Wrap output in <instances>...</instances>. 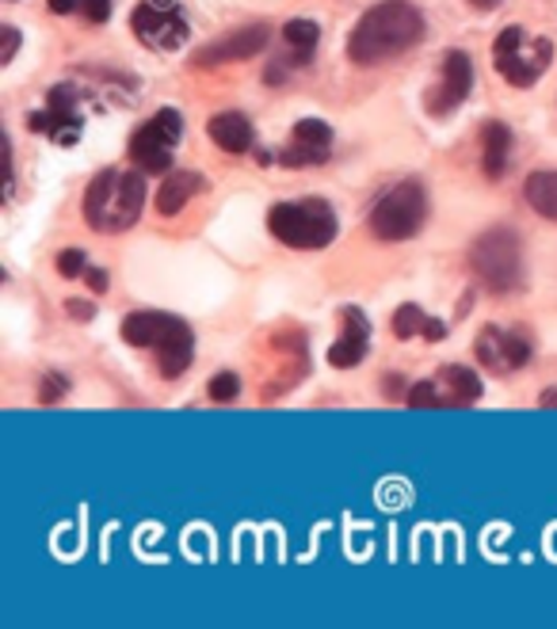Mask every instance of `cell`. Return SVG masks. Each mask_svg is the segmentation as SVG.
Here are the masks:
<instances>
[{"mask_svg":"<svg viewBox=\"0 0 557 629\" xmlns=\"http://www.w3.org/2000/svg\"><path fill=\"white\" fill-rule=\"evenodd\" d=\"M424 38V15L408 0H382L375 4L347 38V58L355 66H382L390 58H401Z\"/></svg>","mask_w":557,"mask_h":629,"instance_id":"cell-1","label":"cell"},{"mask_svg":"<svg viewBox=\"0 0 557 629\" xmlns=\"http://www.w3.org/2000/svg\"><path fill=\"white\" fill-rule=\"evenodd\" d=\"M84 222L96 233H127L145 210V180L130 168H104L84 191Z\"/></svg>","mask_w":557,"mask_h":629,"instance_id":"cell-2","label":"cell"},{"mask_svg":"<svg viewBox=\"0 0 557 629\" xmlns=\"http://www.w3.org/2000/svg\"><path fill=\"white\" fill-rule=\"evenodd\" d=\"M122 340L130 347H153L161 378H168V382H176L191 367V352H195V340H191L188 324L173 313H157V309L130 313L122 321Z\"/></svg>","mask_w":557,"mask_h":629,"instance_id":"cell-3","label":"cell"},{"mask_svg":"<svg viewBox=\"0 0 557 629\" xmlns=\"http://www.w3.org/2000/svg\"><path fill=\"white\" fill-rule=\"evenodd\" d=\"M470 271L489 294H512L523 286V240L508 225H493L470 245Z\"/></svg>","mask_w":557,"mask_h":629,"instance_id":"cell-4","label":"cell"},{"mask_svg":"<svg viewBox=\"0 0 557 629\" xmlns=\"http://www.w3.org/2000/svg\"><path fill=\"white\" fill-rule=\"evenodd\" d=\"M268 229L275 240L298 252H317V248L336 240V214L324 199H301V203H278L268 210Z\"/></svg>","mask_w":557,"mask_h":629,"instance_id":"cell-5","label":"cell"},{"mask_svg":"<svg viewBox=\"0 0 557 629\" xmlns=\"http://www.w3.org/2000/svg\"><path fill=\"white\" fill-rule=\"evenodd\" d=\"M493 58H497L500 76L512 88H531L550 69L554 43L550 38H531L523 27H505L493 43Z\"/></svg>","mask_w":557,"mask_h":629,"instance_id":"cell-6","label":"cell"},{"mask_svg":"<svg viewBox=\"0 0 557 629\" xmlns=\"http://www.w3.org/2000/svg\"><path fill=\"white\" fill-rule=\"evenodd\" d=\"M428 217V191L420 180H405L390 188L370 210V233L378 240H408L424 229Z\"/></svg>","mask_w":557,"mask_h":629,"instance_id":"cell-7","label":"cell"},{"mask_svg":"<svg viewBox=\"0 0 557 629\" xmlns=\"http://www.w3.org/2000/svg\"><path fill=\"white\" fill-rule=\"evenodd\" d=\"M130 27L150 50H180L191 35L180 0H142L130 15Z\"/></svg>","mask_w":557,"mask_h":629,"instance_id":"cell-8","label":"cell"},{"mask_svg":"<svg viewBox=\"0 0 557 629\" xmlns=\"http://www.w3.org/2000/svg\"><path fill=\"white\" fill-rule=\"evenodd\" d=\"M482 397V378L470 367H439L431 382H420L408 390V405L413 408H466Z\"/></svg>","mask_w":557,"mask_h":629,"instance_id":"cell-9","label":"cell"},{"mask_svg":"<svg viewBox=\"0 0 557 629\" xmlns=\"http://www.w3.org/2000/svg\"><path fill=\"white\" fill-rule=\"evenodd\" d=\"M470 88H474V66H470V54L451 50L443 58V76H439V84L436 88H428V96H424V107H428V115L443 119V115H451L454 107L466 104Z\"/></svg>","mask_w":557,"mask_h":629,"instance_id":"cell-10","label":"cell"},{"mask_svg":"<svg viewBox=\"0 0 557 629\" xmlns=\"http://www.w3.org/2000/svg\"><path fill=\"white\" fill-rule=\"evenodd\" d=\"M477 359H482V367L489 370V375H512V370L528 367L531 359V340L523 336V332H505V329H482V336H477L474 344Z\"/></svg>","mask_w":557,"mask_h":629,"instance_id":"cell-11","label":"cell"},{"mask_svg":"<svg viewBox=\"0 0 557 629\" xmlns=\"http://www.w3.org/2000/svg\"><path fill=\"white\" fill-rule=\"evenodd\" d=\"M268 38H272V31H268L264 23L229 31V35H222L218 43H206L203 50L191 54V66H195V69H214V66H226V61L257 58V54L268 46Z\"/></svg>","mask_w":557,"mask_h":629,"instance_id":"cell-12","label":"cell"},{"mask_svg":"<svg viewBox=\"0 0 557 629\" xmlns=\"http://www.w3.org/2000/svg\"><path fill=\"white\" fill-rule=\"evenodd\" d=\"M173 138L157 127V122H145L134 138H130V157L142 173H168L173 168Z\"/></svg>","mask_w":557,"mask_h":629,"instance_id":"cell-13","label":"cell"},{"mask_svg":"<svg viewBox=\"0 0 557 629\" xmlns=\"http://www.w3.org/2000/svg\"><path fill=\"white\" fill-rule=\"evenodd\" d=\"M370 347V324L367 317L359 313L355 306L344 309V336L336 340V344L329 347V363L336 370H347V367H359L363 355H367Z\"/></svg>","mask_w":557,"mask_h":629,"instance_id":"cell-14","label":"cell"},{"mask_svg":"<svg viewBox=\"0 0 557 629\" xmlns=\"http://www.w3.org/2000/svg\"><path fill=\"white\" fill-rule=\"evenodd\" d=\"M206 134L218 150L226 153H249L252 150V122L241 111H222L206 122Z\"/></svg>","mask_w":557,"mask_h":629,"instance_id":"cell-15","label":"cell"},{"mask_svg":"<svg viewBox=\"0 0 557 629\" xmlns=\"http://www.w3.org/2000/svg\"><path fill=\"white\" fill-rule=\"evenodd\" d=\"M390 329H393V336H398V340L424 336V340H431V344H436V340H443V336H447L443 321H436V317H428L420 306H413V301H405V306H398V313H393Z\"/></svg>","mask_w":557,"mask_h":629,"instance_id":"cell-16","label":"cell"},{"mask_svg":"<svg viewBox=\"0 0 557 629\" xmlns=\"http://www.w3.org/2000/svg\"><path fill=\"white\" fill-rule=\"evenodd\" d=\"M199 188H203V176H199V173H173L157 188V210L165 217L180 214V210L191 203V195H195Z\"/></svg>","mask_w":557,"mask_h":629,"instance_id":"cell-17","label":"cell"},{"mask_svg":"<svg viewBox=\"0 0 557 629\" xmlns=\"http://www.w3.org/2000/svg\"><path fill=\"white\" fill-rule=\"evenodd\" d=\"M508 150H512V130H508L505 122H489V127H485V157H482V168L489 180L505 176Z\"/></svg>","mask_w":557,"mask_h":629,"instance_id":"cell-18","label":"cell"},{"mask_svg":"<svg viewBox=\"0 0 557 629\" xmlns=\"http://www.w3.org/2000/svg\"><path fill=\"white\" fill-rule=\"evenodd\" d=\"M523 199L535 214L557 222V173H531L523 183Z\"/></svg>","mask_w":557,"mask_h":629,"instance_id":"cell-19","label":"cell"},{"mask_svg":"<svg viewBox=\"0 0 557 629\" xmlns=\"http://www.w3.org/2000/svg\"><path fill=\"white\" fill-rule=\"evenodd\" d=\"M294 142L313 145V150H324V153H329V145H332V127H324L321 119H301L298 127H294Z\"/></svg>","mask_w":557,"mask_h":629,"instance_id":"cell-20","label":"cell"},{"mask_svg":"<svg viewBox=\"0 0 557 629\" xmlns=\"http://www.w3.org/2000/svg\"><path fill=\"white\" fill-rule=\"evenodd\" d=\"M206 393H211V401H218V405H229V401L241 397V378H237L234 370H222L218 378H211Z\"/></svg>","mask_w":557,"mask_h":629,"instance_id":"cell-21","label":"cell"},{"mask_svg":"<svg viewBox=\"0 0 557 629\" xmlns=\"http://www.w3.org/2000/svg\"><path fill=\"white\" fill-rule=\"evenodd\" d=\"M58 271L66 278H76V275H84L88 271V263H84V252L81 248H66V252L58 256Z\"/></svg>","mask_w":557,"mask_h":629,"instance_id":"cell-22","label":"cell"},{"mask_svg":"<svg viewBox=\"0 0 557 629\" xmlns=\"http://www.w3.org/2000/svg\"><path fill=\"white\" fill-rule=\"evenodd\" d=\"M66 390H69L66 378H61V375H46L43 378V390H38V401H43V405H54V401L66 397Z\"/></svg>","mask_w":557,"mask_h":629,"instance_id":"cell-23","label":"cell"},{"mask_svg":"<svg viewBox=\"0 0 557 629\" xmlns=\"http://www.w3.org/2000/svg\"><path fill=\"white\" fill-rule=\"evenodd\" d=\"M0 66H12V58H15V50H20V31L15 27H0Z\"/></svg>","mask_w":557,"mask_h":629,"instance_id":"cell-24","label":"cell"},{"mask_svg":"<svg viewBox=\"0 0 557 629\" xmlns=\"http://www.w3.org/2000/svg\"><path fill=\"white\" fill-rule=\"evenodd\" d=\"M84 20L88 23H107L111 20V0H81Z\"/></svg>","mask_w":557,"mask_h":629,"instance_id":"cell-25","label":"cell"},{"mask_svg":"<svg viewBox=\"0 0 557 629\" xmlns=\"http://www.w3.org/2000/svg\"><path fill=\"white\" fill-rule=\"evenodd\" d=\"M66 309L73 321H92V317H96V306H92V301H69Z\"/></svg>","mask_w":557,"mask_h":629,"instance_id":"cell-26","label":"cell"},{"mask_svg":"<svg viewBox=\"0 0 557 629\" xmlns=\"http://www.w3.org/2000/svg\"><path fill=\"white\" fill-rule=\"evenodd\" d=\"M84 283H88V290L104 294V290H107V271H99V268H88V271H84Z\"/></svg>","mask_w":557,"mask_h":629,"instance_id":"cell-27","label":"cell"},{"mask_svg":"<svg viewBox=\"0 0 557 629\" xmlns=\"http://www.w3.org/2000/svg\"><path fill=\"white\" fill-rule=\"evenodd\" d=\"M46 4H50V12H54V15H69L76 4H81V0H46Z\"/></svg>","mask_w":557,"mask_h":629,"instance_id":"cell-28","label":"cell"},{"mask_svg":"<svg viewBox=\"0 0 557 629\" xmlns=\"http://www.w3.org/2000/svg\"><path fill=\"white\" fill-rule=\"evenodd\" d=\"M538 405H543V408H557V385H550V390H543Z\"/></svg>","mask_w":557,"mask_h":629,"instance_id":"cell-29","label":"cell"},{"mask_svg":"<svg viewBox=\"0 0 557 629\" xmlns=\"http://www.w3.org/2000/svg\"><path fill=\"white\" fill-rule=\"evenodd\" d=\"M401 385H405V382H401V378H386V382H382V390L393 397V393H401Z\"/></svg>","mask_w":557,"mask_h":629,"instance_id":"cell-30","label":"cell"},{"mask_svg":"<svg viewBox=\"0 0 557 629\" xmlns=\"http://www.w3.org/2000/svg\"><path fill=\"white\" fill-rule=\"evenodd\" d=\"M474 8H482V12H493V8H500V0H470Z\"/></svg>","mask_w":557,"mask_h":629,"instance_id":"cell-31","label":"cell"}]
</instances>
